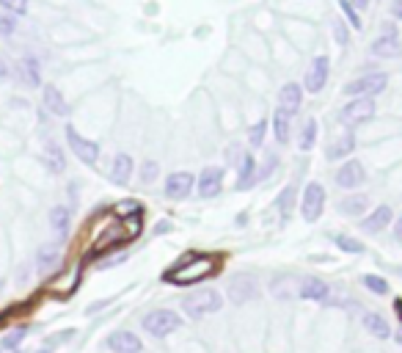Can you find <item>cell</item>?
<instances>
[{
	"instance_id": "cell-1",
	"label": "cell",
	"mask_w": 402,
	"mask_h": 353,
	"mask_svg": "<svg viewBox=\"0 0 402 353\" xmlns=\"http://www.w3.org/2000/svg\"><path fill=\"white\" fill-rule=\"evenodd\" d=\"M218 273V257L215 254H187L182 262H176L171 271H165V282L176 287H193L204 279H213Z\"/></svg>"
},
{
	"instance_id": "cell-2",
	"label": "cell",
	"mask_w": 402,
	"mask_h": 353,
	"mask_svg": "<svg viewBox=\"0 0 402 353\" xmlns=\"http://www.w3.org/2000/svg\"><path fill=\"white\" fill-rule=\"evenodd\" d=\"M221 304H224L221 293H215V290H210V287L196 290V293H187V295L182 298V309H185V315L193 317V320H201V317H207V315L218 312Z\"/></svg>"
},
{
	"instance_id": "cell-3",
	"label": "cell",
	"mask_w": 402,
	"mask_h": 353,
	"mask_svg": "<svg viewBox=\"0 0 402 353\" xmlns=\"http://www.w3.org/2000/svg\"><path fill=\"white\" fill-rule=\"evenodd\" d=\"M176 328H182V317L174 309H152L149 315H143V331H149L157 339H165Z\"/></svg>"
},
{
	"instance_id": "cell-4",
	"label": "cell",
	"mask_w": 402,
	"mask_h": 353,
	"mask_svg": "<svg viewBox=\"0 0 402 353\" xmlns=\"http://www.w3.org/2000/svg\"><path fill=\"white\" fill-rule=\"evenodd\" d=\"M64 135H67V144H69L72 155H75L80 163H86V166H97V163H99V144H97V141L86 138V135H83L78 127H72V124H67Z\"/></svg>"
},
{
	"instance_id": "cell-5",
	"label": "cell",
	"mask_w": 402,
	"mask_h": 353,
	"mask_svg": "<svg viewBox=\"0 0 402 353\" xmlns=\"http://www.w3.org/2000/svg\"><path fill=\"white\" fill-rule=\"evenodd\" d=\"M388 89V75L386 72H366V75H361V78H355V80H350L347 86H344V94L347 97H377V94H383Z\"/></svg>"
},
{
	"instance_id": "cell-6",
	"label": "cell",
	"mask_w": 402,
	"mask_h": 353,
	"mask_svg": "<svg viewBox=\"0 0 402 353\" xmlns=\"http://www.w3.org/2000/svg\"><path fill=\"white\" fill-rule=\"evenodd\" d=\"M377 113V105L372 97H353L342 111H339V122L347 127H358L364 122H372Z\"/></svg>"
},
{
	"instance_id": "cell-7",
	"label": "cell",
	"mask_w": 402,
	"mask_h": 353,
	"mask_svg": "<svg viewBox=\"0 0 402 353\" xmlns=\"http://www.w3.org/2000/svg\"><path fill=\"white\" fill-rule=\"evenodd\" d=\"M325 188L317 183V180H311L306 188H303V196H300V216H303V221H317L320 216H322V210H325Z\"/></svg>"
},
{
	"instance_id": "cell-8",
	"label": "cell",
	"mask_w": 402,
	"mask_h": 353,
	"mask_svg": "<svg viewBox=\"0 0 402 353\" xmlns=\"http://www.w3.org/2000/svg\"><path fill=\"white\" fill-rule=\"evenodd\" d=\"M226 293H229V301H232V304L243 306V304H248V301H254V298L259 295V282H257L254 273H235V276L229 279Z\"/></svg>"
},
{
	"instance_id": "cell-9",
	"label": "cell",
	"mask_w": 402,
	"mask_h": 353,
	"mask_svg": "<svg viewBox=\"0 0 402 353\" xmlns=\"http://www.w3.org/2000/svg\"><path fill=\"white\" fill-rule=\"evenodd\" d=\"M224 168L221 166H207L201 168V174L196 176V191L201 199H215L224 191Z\"/></svg>"
},
{
	"instance_id": "cell-10",
	"label": "cell",
	"mask_w": 402,
	"mask_h": 353,
	"mask_svg": "<svg viewBox=\"0 0 402 353\" xmlns=\"http://www.w3.org/2000/svg\"><path fill=\"white\" fill-rule=\"evenodd\" d=\"M333 183H336L339 188H344V191H355V188H361V185L366 183V168H364V163L355 160V157L344 160V163L339 166L336 176H333Z\"/></svg>"
},
{
	"instance_id": "cell-11",
	"label": "cell",
	"mask_w": 402,
	"mask_h": 353,
	"mask_svg": "<svg viewBox=\"0 0 402 353\" xmlns=\"http://www.w3.org/2000/svg\"><path fill=\"white\" fill-rule=\"evenodd\" d=\"M328 78H331V58L328 56H317L311 58V67L303 78V91L309 94H320L325 86H328Z\"/></svg>"
},
{
	"instance_id": "cell-12",
	"label": "cell",
	"mask_w": 402,
	"mask_h": 353,
	"mask_svg": "<svg viewBox=\"0 0 402 353\" xmlns=\"http://www.w3.org/2000/svg\"><path fill=\"white\" fill-rule=\"evenodd\" d=\"M193 188H196V174H190V171H174V174H168L165 176V185H163L165 196L174 199V202L187 199L193 194Z\"/></svg>"
},
{
	"instance_id": "cell-13",
	"label": "cell",
	"mask_w": 402,
	"mask_h": 353,
	"mask_svg": "<svg viewBox=\"0 0 402 353\" xmlns=\"http://www.w3.org/2000/svg\"><path fill=\"white\" fill-rule=\"evenodd\" d=\"M369 53L377 56V58H399L402 56V42L397 36L394 28H386L372 45H369Z\"/></svg>"
},
{
	"instance_id": "cell-14",
	"label": "cell",
	"mask_w": 402,
	"mask_h": 353,
	"mask_svg": "<svg viewBox=\"0 0 402 353\" xmlns=\"http://www.w3.org/2000/svg\"><path fill=\"white\" fill-rule=\"evenodd\" d=\"M257 183H259L257 157H254L251 152H246V155L240 157V163H237V183H235V188H237V191H251Z\"/></svg>"
},
{
	"instance_id": "cell-15",
	"label": "cell",
	"mask_w": 402,
	"mask_h": 353,
	"mask_svg": "<svg viewBox=\"0 0 402 353\" xmlns=\"http://www.w3.org/2000/svg\"><path fill=\"white\" fill-rule=\"evenodd\" d=\"M391 221H394V210H391L388 205H377L358 227H361V232H366V235H380L383 229L391 227Z\"/></svg>"
},
{
	"instance_id": "cell-16",
	"label": "cell",
	"mask_w": 402,
	"mask_h": 353,
	"mask_svg": "<svg viewBox=\"0 0 402 353\" xmlns=\"http://www.w3.org/2000/svg\"><path fill=\"white\" fill-rule=\"evenodd\" d=\"M108 348L113 353H141L143 350V342H141L138 334H132L127 328H119V331H113L108 337Z\"/></svg>"
},
{
	"instance_id": "cell-17",
	"label": "cell",
	"mask_w": 402,
	"mask_h": 353,
	"mask_svg": "<svg viewBox=\"0 0 402 353\" xmlns=\"http://www.w3.org/2000/svg\"><path fill=\"white\" fill-rule=\"evenodd\" d=\"M42 102H45V108H47L53 116H69V113H72V108H69L67 97H64V94H61V89H56L53 83L42 86Z\"/></svg>"
},
{
	"instance_id": "cell-18",
	"label": "cell",
	"mask_w": 402,
	"mask_h": 353,
	"mask_svg": "<svg viewBox=\"0 0 402 353\" xmlns=\"http://www.w3.org/2000/svg\"><path fill=\"white\" fill-rule=\"evenodd\" d=\"M300 298L322 304V301L331 298V284H328L325 279H320V276H306V279L300 282Z\"/></svg>"
},
{
	"instance_id": "cell-19",
	"label": "cell",
	"mask_w": 402,
	"mask_h": 353,
	"mask_svg": "<svg viewBox=\"0 0 402 353\" xmlns=\"http://www.w3.org/2000/svg\"><path fill=\"white\" fill-rule=\"evenodd\" d=\"M17 72H20V80L31 89H42V64L36 56H23L20 64H17Z\"/></svg>"
},
{
	"instance_id": "cell-20",
	"label": "cell",
	"mask_w": 402,
	"mask_h": 353,
	"mask_svg": "<svg viewBox=\"0 0 402 353\" xmlns=\"http://www.w3.org/2000/svg\"><path fill=\"white\" fill-rule=\"evenodd\" d=\"M132 171H135L132 157H130L127 152H119V155L113 157V163H110V183H113V185H127L130 176H132Z\"/></svg>"
},
{
	"instance_id": "cell-21",
	"label": "cell",
	"mask_w": 402,
	"mask_h": 353,
	"mask_svg": "<svg viewBox=\"0 0 402 353\" xmlns=\"http://www.w3.org/2000/svg\"><path fill=\"white\" fill-rule=\"evenodd\" d=\"M58 265H61V246H58V243L42 246L39 254H36V271H39L42 276H47V273L56 271Z\"/></svg>"
},
{
	"instance_id": "cell-22",
	"label": "cell",
	"mask_w": 402,
	"mask_h": 353,
	"mask_svg": "<svg viewBox=\"0 0 402 353\" xmlns=\"http://www.w3.org/2000/svg\"><path fill=\"white\" fill-rule=\"evenodd\" d=\"M300 105H303V86L300 83H284L281 91H279V108L295 113V111H300Z\"/></svg>"
},
{
	"instance_id": "cell-23",
	"label": "cell",
	"mask_w": 402,
	"mask_h": 353,
	"mask_svg": "<svg viewBox=\"0 0 402 353\" xmlns=\"http://www.w3.org/2000/svg\"><path fill=\"white\" fill-rule=\"evenodd\" d=\"M355 152V133H342L336 141H331V146L325 149L328 160H344Z\"/></svg>"
},
{
	"instance_id": "cell-24",
	"label": "cell",
	"mask_w": 402,
	"mask_h": 353,
	"mask_svg": "<svg viewBox=\"0 0 402 353\" xmlns=\"http://www.w3.org/2000/svg\"><path fill=\"white\" fill-rule=\"evenodd\" d=\"M366 207H369V196H366V194H350V196L339 199V213L347 216V218H358V216H364Z\"/></svg>"
},
{
	"instance_id": "cell-25",
	"label": "cell",
	"mask_w": 402,
	"mask_h": 353,
	"mask_svg": "<svg viewBox=\"0 0 402 353\" xmlns=\"http://www.w3.org/2000/svg\"><path fill=\"white\" fill-rule=\"evenodd\" d=\"M289 133H292V113L284 111V108H276V113H273V135H276V141L281 146L289 144Z\"/></svg>"
},
{
	"instance_id": "cell-26",
	"label": "cell",
	"mask_w": 402,
	"mask_h": 353,
	"mask_svg": "<svg viewBox=\"0 0 402 353\" xmlns=\"http://www.w3.org/2000/svg\"><path fill=\"white\" fill-rule=\"evenodd\" d=\"M45 166L53 174H64L67 171V155H64V149L56 141H47L45 144Z\"/></svg>"
},
{
	"instance_id": "cell-27",
	"label": "cell",
	"mask_w": 402,
	"mask_h": 353,
	"mask_svg": "<svg viewBox=\"0 0 402 353\" xmlns=\"http://www.w3.org/2000/svg\"><path fill=\"white\" fill-rule=\"evenodd\" d=\"M50 229H53L61 240L69 235V229H72V213H69V207L58 205V207L50 210Z\"/></svg>"
},
{
	"instance_id": "cell-28",
	"label": "cell",
	"mask_w": 402,
	"mask_h": 353,
	"mask_svg": "<svg viewBox=\"0 0 402 353\" xmlns=\"http://www.w3.org/2000/svg\"><path fill=\"white\" fill-rule=\"evenodd\" d=\"M364 328H366L372 337H377V339H388V337H391L388 320H386L383 315H377V312H366V315H364Z\"/></svg>"
},
{
	"instance_id": "cell-29",
	"label": "cell",
	"mask_w": 402,
	"mask_h": 353,
	"mask_svg": "<svg viewBox=\"0 0 402 353\" xmlns=\"http://www.w3.org/2000/svg\"><path fill=\"white\" fill-rule=\"evenodd\" d=\"M314 144H317V119L309 116V119H303V127H300V135H298V146H300V152H311Z\"/></svg>"
},
{
	"instance_id": "cell-30",
	"label": "cell",
	"mask_w": 402,
	"mask_h": 353,
	"mask_svg": "<svg viewBox=\"0 0 402 353\" xmlns=\"http://www.w3.org/2000/svg\"><path fill=\"white\" fill-rule=\"evenodd\" d=\"M295 202H298V188H295V185H287V188L279 194V199H276V207H279V213H281L284 221H289Z\"/></svg>"
},
{
	"instance_id": "cell-31",
	"label": "cell",
	"mask_w": 402,
	"mask_h": 353,
	"mask_svg": "<svg viewBox=\"0 0 402 353\" xmlns=\"http://www.w3.org/2000/svg\"><path fill=\"white\" fill-rule=\"evenodd\" d=\"M333 243H336V249L344 251V254H364V243H358V240L350 238V235H333Z\"/></svg>"
},
{
	"instance_id": "cell-32",
	"label": "cell",
	"mask_w": 402,
	"mask_h": 353,
	"mask_svg": "<svg viewBox=\"0 0 402 353\" xmlns=\"http://www.w3.org/2000/svg\"><path fill=\"white\" fill-rule=\"evenodd\" d=\"M331 34H333V39H336L339 47H347V45H350V31H347V25H344L342 17H333V23H331Z\"/></svg>"
},
{
	"instance_id": "cell-33",
	"label": "cell",
	"mask_w": 402,
	"mask_h": 353,
	"mask_svg": "<svg viewBox=\"0 0 402 353\" xmlns=\"http://www.w3.org/2000/svg\"><path fill=\"white\" fill-rule=\"evenodd\" d=\"M361 282H364V287H366L369 293H377V295H386V293H388V282H386L383 276H377V273H366Z\"/></svg>"
},
{
	"instance_id": "cell-34",
	"label": "cell",
	"mask_w": 402,
	"mask_h": 353,
	"mask_svg": "<svg viewBox=\"0 0 402 353\" xmlns=\"http://www.w3.org/2000/svg\"><path fill=\"white\" fill-rule=\"evenodd\" d=\"M339 9H342V14L347 17L350 28H355V31H361V28H364V23H361V14H358V9L350 3V0H339Z\"/></svg>"
},
{
	"instance_id": "cell-35",
	"label": "cell",
	"mask_w": 402,
	"mask_h": 353,
	"mask_svg": "<svg viewBox=\"0 0 402 353\" xmlns=\"http://www.w3.org/2000/svg\"><path fill=\"white\" fill-rule=\"evenodd\" d=\"M265 133H268V119H259L257 124L248 127V144L251 146H262L265 144Z\"/></svg>"
},
{
	"instance_id": "cell-36",
	"label": "cell",
	"mask_w": 402,
	"mask_h": 353,
	"mask_svg": "<svg viewBox=\"0 0 402 353\" xmlns=\"http://www.w3.org/2000/svg\"><path fill=\"white\" fill-rule=\"evenodd\" d=\"M157 174H160V163H157V160H146V163L141 166V183H143V185H152V183L157 180Z\"/></svg>"
},
{
	"instance_id": "cell-37",
	"label": "cell",
	"mask_w": 402,
	"mask_h": 353,
	"mask_svg": "<svg viewBox=\"0 0 402 353\" xmlns=\"http://www.w3.org/2000/svg\"><path fill=\"white\" fill-rule=\"evenodd\" d=\"M0 9L17 17V14H25L28 12V0H0Z\"/></svg>"
},
{
	"instance_id": "cell-38",
	"label": "cell",
	"mask_w": 402,
	"mask_h": 353,
	"mask_svg": "<svg viewBox=\"0 0 402 353\" xmlns=\"http://www.w3.org/2000/svg\"><path fill=\"white\" fill-rule=\"evenodd\" d=\"M17 31V17L9 12H0V36H12Z\"/></svg>"
},
{
	"instance_id": "cell-39",
	"label": "cell",
	"mask_w": 402,
	"mask_h": 353,
	"mask_svg": "<svg viewBox=\"0 0 402 353\" xmlns=\"http://www.w3.org/2000/svg\"><path fill=\"white\" fill-rule=\"evenodd\" d=\"M276 166H279V155H273V152H268V160H265V166L259 168V180H268V176L276 171Z\"/></svg>"
},
{
	"instance_id": "cell-40",
	"label": "cell",
	"mask_w": 402,
	"mask_h": 353,
	"mask_svg": "<svg viewBox=\"0 0 402 353\" xmlns=\"http://www.w3.org/2000/svg\"><path fill=\"white\" fill-rule=\"evenodd\" d=\"M23 337H25V328H14V331H12V334L3 339V345H0V350H3V348H14V345H17Z\"/></svg>"
},
{
	"instance_id": "cell-41",
	"label": "cell",
	"mask_w": 402,
	"mask_h": 353,
	"mask_svg": "<svg viewBox=\"0 0 402 353\" xmlns=\"http://www.w3.org/2000/svg\"><path fill=\"white\" fill-rule=\"evenodd\" d=\"M12 72H14V69H12V64H9L3 56H0V80H9V78H12Z\"/></svg>"
},
{
	"instance_id": "cell-42",
	"label": "cell",
	"mask_w": 402,
	"mask_h": 353,
	"mask_svg": "<svg viewBox=\"0 0 402 353\" xmlns=\"http://www.w3.org/2000/svg\"><path fill=\"white\" fill-rule=\"evenodd\" d=\"M116 210H119V213H141V205H138V202H124V205H119Z\"/></svg>"
},
{
	"instance_id": "cell-43",
	"label": "cell",
	"mask_w": 402,
	"mask_h": 353,
	"mask_svg": "<svg viewBox=\"0 0 402 353\" xmlns=\"http://www.w3.org/2000/svg\"><path fill=\"white\" fill-rule=\"evenodd\" d=\"M391 17L402 20V0H391Z\"/></svg>"
},
{
	"instance_id": "cell-44",
	"label": "cell",
	"mask_w": 402,
	"mask_h": 353,
	"mask_svg": "<svg viewBox=\"0 0 402 353\" xmlns=\"http://www.w3.org/2000/svg\"><path fill=\"white\" fill-rule=\"evenodd\" d=\"M394 238L402 240V216H399V221H394Z\"/></svg>"
},
{
	"instance_id": "cell-45",
	"label": "cell",
	"mask_w": 402,
	"mask_h": 353,
	"mask_svg": "<svg viewBox=\"0 0 402 353\" xmlns=\"http://www.w3.org/2000/svg\"><path fill=\"white\" fill-rule=\"evenodd\" d=\"M350 3H353V6H355V9L361 12V9H366V6L372 3V0H350Z\"/></svg>"
},
{
	"instance_id": "cell-46",
	"label": "cell",
	"mask_w": 402,
	"mask_h": 353,
	"mask_svg": "<svg viewBox=\"0 0 402 353\" xmlns=\"http://www.w3.org/2000/svg\"><path fill=\"white\" fill-rule=\"evenodd\" d=\"M394 309H397V317L402 320V298H397V301H394Z\"/></svg>"
},
{
	"instance_id": "cell-47",
	"label": "cell",
	"mask_w": 402,
	"mask_h": 353,
	"mask_svg": "<svg viewBox=\"0 0 402 353\" xmlns=\"http://www.w3.org/2000/svg\"><path fill=\"white\" fill-rule=\"evenodd\" d=\"M397 339H399V342H402V334H399V337H397Z\"/></svg>"
},
{
	"instance_id": "cell-48",
	"label": "cell",
	"mask_w": 402,
	"mask_h": 353,
	"mask_svg": "<svg viewBox=\"0 0 402 353\" xmlns=\"http://www.w3.org/2000/svg\"><path fill=\"white\" fill-rule=\"evenodd\" d=\"M0 290H3V284H0Z\"/></svg>"
}]
</instances>
